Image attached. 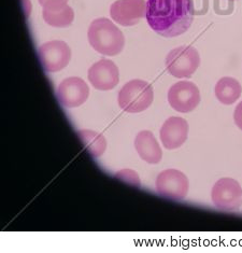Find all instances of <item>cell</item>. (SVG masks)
Listing matches in <instances>:
<instances>
[{"instance_id": "obj_12", "label": "cell", "mask_w": 242, "mask_h": 253, "mask_svg": "<svg viewBox=\"0 0 242 253\" xmlns=\"http://www.w3.org/2000/svg\"><path fill=\"white\" fill-rule=\"evenodd\" d=\"M190 125L185 119L171 117L162 124L160 136L162 146L167 150H175L183 146L187 140Z\"/></svg>"}, {"instance_id": "obj_16", "label": "cell", "mask_w": 242, "mask_h": 253, "mask_svg": "<svg viewBox=\"0 0 242 253\" xmlns=\"http://www.w3.org/2000/svg\"><path fill=\"white\" fill-rule=\"evenodd\" d=\"M78 136L80 137L84 147L93 158H100L106 152L107 140L106 137L100 132L90 129H82L78 131Z\"/></svg>"}, {"instance_id": "obj_11", "label": "cell", "mask_w": 242, "mask_h": 253, "mask_svg": "<svg viewBox=\"0 0 242 253\" xmlns=\"http://www.w3.org/2000/svg\"><path fill=\"white\" fill-rule=\"evenodd\" d=\"M88 80L96 89L110 91L118 85L120 81L118 66L110 59H100L90 66Z\"/></svg>"}, {"instance_id": "obj_13", "label": "cell", "mask_w": 242, "mask_h": 253, "mask_svg": "<svg viewBox=\"0 0 242 253\" xmlns=\"http://www.w3.org/2000/svg\"><path fill=\"white\" fill-rule=\"evenodd\" d=\"M42 8V16L50 26L65 28L70 26L75 20V12L66 1L51 2Z\"/></svg>"}, {"instance_id": "obj_18", "label": "cell", "mask_w": 242, "mask_h": 253, "mask_svg": "<svg viewBox=\"0 0 242 253\" xmlns=\"http://www.w3.org/2000/svg\"><path fill=\"white\" fill-rule=\"evenodd\" d=\"M234 121L235 124L239 127V129L242 130V101L239 102L237 107H236L234 112Z\"/></svg>"}, {"instance_id": "obj_15", "label": "cell", "mask_w": 242, "mask_h": 253, "mask_svg": "<svg viewBox=\"0 0 242 253\" xmlns=\"http://www.w3.org/2000/svg\"><path fill=\"white\" fill-rule=\"evenodd\" d=\"M214 93L217 100L223 105L231 106L237 101L242 94V86L232 77H224L217 81Z\"/></svg>"}, {"instance_id": "obj_17", "label": "cell", "mask_w": 242, "mask_h": 253, "mask_svg": "<svg viewBox=\"0 0 242 253\" xmlns=\"http://www.w3.org/2000/svg\"><path fill=\"white\" fill-rule=\"evenodd\" d=\"M116 177L123 180L126 183H129L135 186H140V178H139L136 171L131 169H124L122 171H119L116 174Z\"/></svg>"}, {"instance_id": "obj_3", "label": "cell", "mask_w": 242, "mask_h": 253, "mask_svg": "<svg viewBox=\"0 0 242 253\" xmlns=\"http://www.w3.org/2000/svg\"><path fill=\"white\" fill-rule=\"evenodd\" d=\"M153 86L147 81L135 79L127 82L119 92V106L127 113H139L152 105Z\"/></svg>"}, {"instance_id": "obj_14", "label": "cell", "mask_w": 242, "mask_h": 253, "mask_svg": "<svg viewBox=\"0 0 242 253\" xmlns=\"http://www.w3.org/2000/svg\"><path fill=\"white\" fill-rule=\"evenodd\" d=\"M135 148L139 156L148 164H157L161 161L162 150L152 131L139 132L135 139Z\"/></svg>"}, {"instance_id": "obj_4", "label": "cell", "mask_w": 242, "mask_h": 253, "mask_svg": "<svg viewBox=\"0 0 242 253\" xmlns=\"http://www.w3.org/2000/svg\"><path fill=\"white\" fill-rule=\"evenodd\" d=\"M167 71L178 79H189L201 66V55L191 45H181L168 53L165 59Z\"/></svg>"}, {"instance_id": "obj_6", "label": "cell", "mask_w": 242, "mask_h": 253, "mask_svg": "<svg viewBox=\"0 0 242 253\" xmlns=\"http://www.w3.org/2000/svg\"><path fill=\"white\" fill-rule=\"evenodd\" d=\"M156 191L162 197L171 201H183L190 190L189 179L178 169H166L156 179Z\"/></svg>"}, {"instance_id": "obj_1", "label": "cell", "mask_w": 242, "mask_h": 253, "mask_svg": "<svg viewBox=\"0 0 242 253\" xmlns=\"http://www.w3.org/2000/svg\"><path fill=\"white\" fill-rule=\"evenodd\" d=\"M145 19L161 37H178L189 31L194 21L192 0H147Z\"/></svg>"}, {"instance_id": "obj_19", "label": "cell", "mask_w": 242, "mask_h": 253, "mask_svg": "<svg viewBox=\"0 0 242 253\" xmlns=\"http://www.w3.org/2000/svg\"><path fill=\"white\" fill-rule=\"evenodd\" d=\"M57 1H67L68 0H39V3L43 7V5L47 4V3H51V2H57Z\"/></svg>"}, {"instance_id": "obj_9", "label": "cell", "mask_w": 242, "mask_h": 253, "mask_svg": "<svg viewBox=\"0 0 242 253\" xmlns=\"http://www.w3.org/2000/svg\"><path fill=\"white\" fill-rule=\"evenodd\" d=\"M147 13L145 0H117L110 7L113 21L122 26H134Z\"/></svg>"}, {"instance_id": "obj_8", "label": "cell", "mask_w": 242, "mask_h": 253, "mask_svg": "<svg viewBox=\"0 0 242 253\" xmlns=\"http://www.w3.org/2000/svg\"><path fill=\"white\" fill-rule=\"evenodd\" d=\"M42 67L47 72H58L67 66L71 59L69 45L62 40H53L42 44L39 50Z\"/></svg>"}, {"instance_id": "obj_2", "label": "cell", "mask_w": 242, "mask_h": 253, "mask_svg": "<svg viewBox=\"0 0 242 253\" xmlns=\"http://www.w3.org/2000/svg\"><path fill=\"white\" fill-rule=\"evenodd\" d=\"M88 41L93 49L102 55L116 56L123 51L125 37L122 31L109 19H96L88 28Z\"/></svg>"}, {"instance_id": "obj_7", "label": "cell", "mask_w": 242, "mask_h": 253, "mask_svg": "<svg viewBox=\"0 0 242 253\" xmlns=\"http://www.w3.org/2000/svg\"><path fill=\"white\" fill-rule=\"evenodd\" d=\"M202 100L201 92L195 83L180 81L169 88L168 102L175 111L189 113L196 109Z\"/></svg>"}, {"instance_id": "obj_10", "label": "cell", "mask_w": 242, "mask_h": 253, "mask_svg": "<svg viewBox=\"0 0 242 253\" xmlns=\"http://www.w3.org/2000/svg\"><path fill=\"white\" fill-rule=\"evenodd\" d=\"M89 87L81 78L71 77L65 79L57 88L58 101L64 107L77 108L82 106L88 98Z\"/></svg>"}, {"instance_id": "obj_5", "label": "cell", "mask_w": 242, "mask_h": 253, "mask_svg": "<svg viewBox=\"0 0 242 253\" xmlns=\"http://www.w3.org/2000/svg\"><path fill=\"white\" fill-rule=\"evenodd\" d=\"M214 206L224 211H234L242 206V186L233 178L217 180L211 191Z\"/></svg>"}]
</instances>
